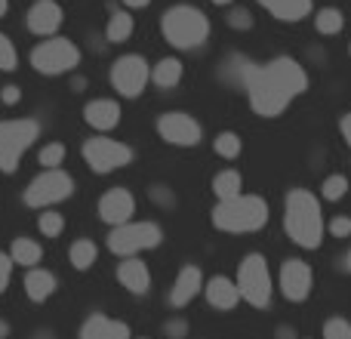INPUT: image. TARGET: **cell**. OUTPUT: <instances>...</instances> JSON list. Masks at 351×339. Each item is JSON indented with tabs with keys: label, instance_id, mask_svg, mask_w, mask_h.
Returning <instances> with one entry per match:
<instances>
[{
	"label": "cell",
	"instance_id": "obj_1",
	"mask_svg": "<svg viewBox=\"0 0 351 339\" xmlns=\"http://www.w3.org/2000/svg\"><path fill=\"white\" fill-rule=\"evenodd\" d=\"M243 90L250 96L256 115L262 117H278L287 111V105L296 96L308 90V74L290 56H278V59L265 62V65H253L250 62L247 74H243Z\"/></svg>",
	"mask_w": 351,
	"mask_h": 339
},
{
	"label": "cell",
	"instance_id": "obj_2",
	"mask_svg": "<svg viewBox=\"0 0 351 339\" xmlns=\"http://www.w3.org/2000/svg\"><path fill=\"white\" fill-rule=\"evenodd\" d=\"M284 229L290 235L293 244L305 250L321 247L324 237V216H321V204L311 191L296 188L287 194V210H284Z\"/></svg>",
	"mask_w": 351,
	"mask_h": 339
},
{
	"label": "cell",
	"instance_id": "obj_3",
	"mask_svg": "<svg viewBox=\"0 0 351 339\" xmlns=\"http://www.w3.org/2000/svg\"><path fill=\"white\" fill-rule=\"evenodd\" d=\"M268 222V204L256 194H237L231 200H219L213 210V225L219 231L243 235V231H259Z\"/></svg>",
	"mask_w": 351,
	"mask_h": 339
},
{
	"label": "cell",
	"instance_id": "obj_4",
	"mask_svg": "<svg viewBox=\"0 0 351 339\" xmlns=\"http://www.w3.org/2000/svg\"><path fill=\"white\" fill-rule=\"evenodd\" d=\"M160 31H164L167 43L176 49H194L210 37V19L197 10V6H170L164 12V22H160Z\"/></svg>",
	"mask_w": 351,
	"mask_h": 339
},
{
	"label": "cell",
	"instance_id": "obj_5",
	"mask_svg": "<svg viewBox=\"0 0 351 339\" xmlns=\"http://www.w3.org/2000/svg\"><path fill=\"white\" fill-rule=\"evenodd\" d=\"M234 284H237V290H241V299H247L256 309H265V305L271 303V272H268L265 256L262 253L243 256Z\"/></svg>",
	"mask_w": 351,
	"mask_h": 339
},
{
	"label": "cell",
	"instance_id": "obj_6",
	"mask_svg": "<svg viewBox=\"0 0 351 339\" xmlns=\"http://www.w3.org/2000/svg\"><path fill=\"white\" fill-rule=\"evenodd\" d=\"M37 133H40L37 121H28V117H25V121L0 124V170H3V173H16L19 161L34 145Z\"/></svg>",
	"mask_w": 351,
	"mask_h": 339
},
{
	"label": "cell",
	"instance_id": "obj_7",
	"mask_svg": "<svg viewBox=\"0 0 351 339\" xmlns=\"http://www.w3.org/2000/svg\"><path fill=\"white\" fill-rule=\"evenodd\" d=\"M160 237H164L160 225H154V222H127V225L111 229L108 250L114 256H121V259H130V256L142 253V250L158 247Z\"/></svg>",
	"mask_w": 351,
	"mask_h": 339
},
{
	"label": "cell",
	"instance_id": "obj_8",
	"mask_svg": "<svg viewBox=\"0 0 351 339\" xmlns=\"http://www.w3.org/2000/svg\"><path fill=\"white\" fill-rule=\"evenodd\" d=\"M80 62V49L74 47L65 37H53V40H43L40 47L31 53V65L40 74H65L71 71Z\"/></svg>",
	"mask_w": 351,
	"mask_h": 339
},
{
	"label": "cell",
	"instance_id": "obj_9",
	"mask_svg": "<svg viewBox=\"0 0 351 339\" xmlns=\"http://www.w3.org/2000/svg\"><path fill=\"white\" fill-rule=\"evenodd\" d=\"M74 182L65 170H43L25 191V204L28 207H53L59 200L71 198Z\"/></svg>",
	"mask_w": 351,
	"mask_h": 339
},
{
	"label": "cell",
	"instance_id": "obj_10",
	"mask_svg": "<svg viewBox=\"0 0 351 339\" xmlns=\"http://www.w3.org/2000/svg\"><path fill=\"white\" fill-rule=\"evenodd\" d=\"M84 161L90 164L93 173H114V170L127 167L133 161V148L114 139H90L84 145Z\"/></svg>",
	"mask_w": 351,
	"mask_h": 339
},
{
	"label": "cell",
	"instance_id": "obj_11",
	"mask_svg": "<svg viewBox=\"0 0 351 339\" xmlns=\"http://www.w3.org/2000/svg\"><path fill=\"white\" fill-rule=\"evenodd\" d=\"M148 78H152V68H148V62L136 53L121 56V59L114 62V68H111V84H114V90L127 99L139 96V93L145 90Z\"/></svg>",
	"mask_w": 351,
	"mask_h": 339
},
{
	"label": "cell",
	"instance_id": "obj_12",
	"mask_svg": "<svg viewBox=\"0 0 351 339\" xmlns=\"http://www.w3.org/2000/svg\"><path fill=\"white\" fill-rule=\"evenodd\" d=\"M158 133H160V139L170 142V145L191 148L200 142L204 130H200V124L194 121L191 115H185V111H167L158 121Z\"/></svg>",
	"mask_w": 351,
	"mask_h": 339
},
{
	"label": "cell",
	"instance_id": "obj_13",
	"mask_svg": "<svg viewBox=\"0 0 351 339\" xmlns=\"http://www.w3.org/2000/svg\"><path fill=\"white\" fill-rule=\"evenodd\" d=\"M311 287H315V274H311V268L305 266V262L287 259L284 266H280V290H284V296L290 299V303L308 299Z\"/></svg>",
	"mask_w": 351,
	"mask_h": 339
},
{
	"label": "cell",
	"instance_id": "obj_14",
	"mask_svg": "<svg viewBox=\"0 0 351 339\" xmlns=\"http://www.w3.org/2000/svg\"><path fill=\"white\" fill-rule=\"evenodd\" d=\"M133 213H136V198L127 188H111V191L102 194V200H99V219L114 225V229L133 222Z\"/></svg>",
	"mask_w": 351,
	"mask_h": 339
},
{
	"label": "cell",
	"instance_id": "obj_15",
	"mask_svg": "<svg viewBox=\"0 0 351 339\" xmlns=\"http://www.w3.org/2000/svg\"><path fill=\"white\" fill-rule=\"evenodd\" d=\"M59 25H62V6L53 3V0H37L28 10V28L34 31V34H40V37L56 34Z\"/></svg>",
	"mask_w": 351,
	"mask_h": 339
},
{
	"label": "cell",
	"instance_id": "obj_16",
	"mask_svg": "<svg viewBox=\"0 0 351 339\" xmlns=\"http://www.w3.org/2000/svg\"><path fill=\"white\" fill-rule=\"evenodd\" d=\"M84 117L93 130L105 133V130H114L117 124H121V105H117L114 99H93L84 108Z\"/></svg>",
	"mask_w": 351,
	"mask_h": 339
},
{
	"label": "cell",
	"instance_id": "obj_17",
	"mask_svg": "<svg viewBox=\"0 0 351 339\" xmlns=\"http://www.w3.org/2000/svg\"><path fill=\"white\" fill-rule=\"evenodd\" d=\"M200 287H204V274H200V268L185 266L179 272V278H176L173 290H170V305H173V309H182V305H188L200 293Z\"/></svg>",
	"mask_w": 351,
	"mask_h": 339
},
{
	"label": "cell",
	"instance_id": "obj_18",
	"mask_svg": "<svg viewBox=\"0 0 351 339\" xmlns=\"http://www.w3.org/2000/svg\"><path fill=\"white\" fill-rule=\"evenodd\" d=\"M204 290H206V303L219 312H231L237 303H241V290H237V284L228 281V278H222V274H216V278L206 281Z\"/></svg>",
	"mask_w": 351,
	"mask_h": 339
},
{
	"label": "cell",
	"instance_id": "obj_19",
	"mask_svg": "<svg viewBox=\"0 0 351 339\" xmlns=\"http://www.w3.org/2000/svg\"><path fill=\"white\" fill-rule=\"evenodd\" d=\"M117 281H121L130 293L142 296V293L148 290V284H152V274H148L145 262L136 259V256H130V259H123L121 266H117Z\"/></svg>",
	"mask_w": 351,
	"mask_h": 339
},
{
	"label": "cell",
	"instance_id": "obj_20",
	"mask_svg": "<svg viewBox=\"0 0 351 339\" xmlns=\"http://www.w3.org/2000/svg\"><path fill=\"white\" fill-rule=\"evenodd\" d=\"M127 336H130L127 324L114 321V318H105V315H93L80 327V339H127Z\"/></svg>",
	"mask_w": 351,
	"mask_h": 339
},
{
	"label": "cell",
	"instance_id": "obj_21",
	"mask_svg": "<svg viewBox=\"0 0 351 339\" xmlns=\"http://www.w3.org/2000/svg\"><path fill=\"white\" fill-rule=\"evenodd\" d=\"M259 3L280 22H302L305 16H311V0H259Z\"/></svg>",
	"mask_w": 351,
	"mask_h": 339
},
{
	"label": "cell",
	"instance_id": "obj_22",
	"mask_svg": "<svg viewBox=\"0 0 351 339\" xmlns=\"http://www.w3.org/2000/svg\"><path fill=\"white\" fill-rule=\"evenodd\" d=\"M25 293H28L31 303H47L56 293V278L47 268H31V272L25 274Z\"/></svg>",
	"mask_w": 351,
	"mask_h": 339
},
{
	"label": "cell",
	"instance_id": "obj_23",
	"mask_svg": "<svg viewBox=\"0 0 351 339\" xmlns=\"http://www.w3.org/2000/svg\"><path fill=\"white\" fill-rule=\"evenodd\" d=\"M43 250L37 241H31V237H16L12 241V250H10V259L16 262V266H25V268H37V262H40Z\"/></svg>",
	"mask_w": 351,
	"mask_h": 339
},
{
	"label": "cell",
	"instance_id": "obj_24",
	"mask_svg": "<svg viewBox=\"0 0 351 339\" xmlns=\"http://www.w3.org/2000/svg\"><path fill=\"white\" fill-rule=\"evenodd\" d=\"M241 188H243V179L237 170H222V173H216V179H213V194H216L219 200H231V198H237V194H243Z\"/></svg>",
	"mask_w": 351,
	"mask_h": 339
},
{
	"label": "cell",
	"instance_id": "obj_25",
	"mask_svg": "<svg viewBox=\"0 0 351 339\" xmlns=\"http://www.w3.org/2000/svg\"><path fill=\"white\" fill-rule=\"evenodd\" d=\"M152 80L158 86H176L182 80V62L179 59H173V56H167V59H160L158 65H154V71H152Z\"/></svg>",
	"mask_w": 351,
	"mask_h": 339
},
{
	"label": "cell",
	"instance_id": "obj_26",
	"mask_svg": "<svg viewBox=\"0 0 351 339\" xmlns=\"http://www.w3.org/2000/svg\"><path fill=\"white\" fill-rule=\"evenodd\" d=\"M96 253H99L96 244L86 241V237H80V241L71 244V250H68V259H71V266L77 268V272H86V268L96 262Z\"/></svg>",
	"mask_w": 351,
	"mask_h": 339
},
{
	"label": "cell",
	"instance_id": "obj_27",
	"mask_svg": "<svg viewBox=\"0 0 351 339\" xmlns=\"http://www.w3.org/2000/svg\"><path fill=\"white\" fill-rule=\"evenodd\" d=\"M133 28H136L133 16H130V12L123 10V12H114V16H111L108 31H105V34H108V40H111V43H123L130 34H133Z\"/></svg>",
	"mask_w": 351,
	"mask_h": 339
},
{
	"label": "cell",
	"instance_id": "obj_28",
	"mask_svg": "<svg viewBox=\"0 0 351 339\" xmlns=\"http://www.w3.org/2000/svg\"><path fill=\"white\" fill-rule=\"evenodd\" d=\"M342 25H346V19H342V12L336 10V6H324L315 16V28L321 31V34H339Z\"/></svg>",
	"mask_w": 351,
	"mask_h": 339
},
{
	"label": "cell",
	"instance_id": "obj_29",
	"mask_svg": "<svg viewBox=\"0 0 351 339\" xmlns=\"http://www.w3.org/2000/svg\"><path fill=\"white\" fill-rule=\"evenodd\" d=\"M213 148H216L219 158L231 161V158H237V154H241V136L231 133V130H225V133H219L216 139H213Z\"/></svg>",
	"mask_w": 351,
	"mask_h": 339
},
{
	"label": "cell",
	"instance_id": "obj_30",
	"mask_svg": "<svg viewBox=\"0 0 351 339\" xmlns=\"http://www.w3.org/2000/svg\"><path fill=\"white\" fill-rule=\"evenodd\" d=\"M321 191H324V200H342L348 194V179L346 176H330V179H324V185H321Z\"/></svg>",
	"mask_w": 351,
	"mask_h": 339
},
{
	"label": "cell",
	"instance_id": "obj_31",
	"mask_svg": "<svg viewBox=\"0 0 351 339\" xmlns=\"http://www.w3.org/2000/svg\"><path fill=\"white\" fill-rule=\"evenodd\" d=\"M40 235L43 237H59L62 231H65V219H62V213H40Z\"/></svg>",
	"mask_w": 351,
	"mask_h": 339
},
{
	"label": "cell",
	"instance_id": "obj_32",
	"mask_svg": "<svg viewBox=\"0 0 351 339\" xmlns=\"http://www.w3.org/2000/svg\"><path fill=\"white\" fill-rule=\"evenodd\" d=\"M65 161V145L62 142H49L40 148V164L47 170H59V164Z\"/></svg>",
	"mask_w": 351,
	"mask_h": 339
},
{
	"label": "cell",
	"instance_id": "obj_33",
	"mask_svg": "<svg viewBox=\"0 0 351 339\" xmlns=\"http://www.w3.org/2000/svg\"><path fill=\"white\" fill-rule=\"evenodd\" d=\"M16 62H19V53L12 47V40L6 34H0V71H16Z\"/></svg>",
	"mask_w": 351,
	"mask_h": 339
},
{
	"label": "cell",
	"instance_id": "obj_34",
	"mask_svg": "<svg viewBox=\"0 0 351 339\" xmlns=\"http://www.w3.org/2000/svg\"><path fill=\"white\" fill-rule=\"evenodd\" d=\"M324 339H351V324L346 318H330L324 324Z\"/></svg>",
	"mask_w": 351,
	"mask_h": 339
},
{
	"label": "cell",
	"instance_id": "obj_35",
	"mask_svg": "<svg viewBox=\"0 0 351 339\" xmlns=\"http://www.w3.org/2000/svg\"><path fill=\"white\" fill-rule=\"evenodd\" d=\"M330 235L333 237H348L351 235V216H336L330 222Z\"/></svg>",
	"mask_w": 351,
	"mask_h": 339
},
{
	"label": "cell",
	"instance_id": "obj_36",
	"mask_svg": "<svg viewBox=\"0 0 351 339\" xmlns=\"http://www.w3.org/2000/svg\"><path fill=\"white\" fill-rule=\"evenodd\" d=\"M12 266H16V262H12L6 253H0V293H3V290H6V284H10V278H12Z\"/></svg>",
	"mask_w": 351,
	"mask_h": 339
},
{
	"label": "cell",
	"instance_id": "obj_37",
	"mask_svg": "<svg viewBox=\"0 0 351 339\" xmlns=\"http://www.w3.org/2000/svg\"><path fill=\"white\" fill-rule=\"evenodd\" d=\"M228 22L234 25V28H253V16H250L247 10H234L228 16Z\"/></svg>",
	"mask_w": 351,
	"mask_h": 339
},
{
	"label": "cell",
	"instance_id": "obj_38",
	"mask_svg": "<svg viewBox=\"0 0 351 339\" xmlns=\"http://www.w3.org/2000/svg\"><path fill=\"white\" fill-rule=\"evenodd\" d=\"M0 99H3L6 105H16L19 99H22V93H19V86H3V93H0Z\"/></svg>",
	"mask_w": 351,
	"mask_h": 339
},
{
	"label": "cell",
	"instance_id": "obj_39",
	"mask_svg": "<svg viewBox=\"0 0 351 339\" xmlns=\"http://www.w3.org/2000/svg\"><path fill=\"white\" fill-rule=\"evenodd\" d=\"M339 130H342V139H346V142H348V148H351V111H348V115H342Z\"/></svg>",
	"mask_w": 351,
	"mask_h": 339
},
{
	"label": "cell",
	"instance_id": "obj_40",
	"mask_svg": "<svg viewBox=\"0 0 351 339\" xmlns=\"http://www.w3.org/2000/svg\"><path fill=\"white\" fill-rule=\"evenodd\" d=\"M152 0H123V6H130V10H142V6H148Z\"/></svg>",
	"mask_w": 351,
	"mask_h": 339
},
{
	"label": "cell",
	"instance_id": "obj_41",
	"mask_svg": "<svg viewBox=\"0 0 351 339\" xmlns=\"http://www.w3.org/2000/svg\"><path fill=\"white\" fill-rule=\"evenodd\" d=\"M6 334H10V324H3V321H0V339H3Z\"/></svg>",
	"mask_w": 351,
	"mask_h": 339
},
{
	"label": "cell",
	"instance_id": "obj_42",
	"mask_svg": "<svg viewBox=\"0 0 351 339\" xmlns=\"http://www.w3.org/2000/svg\"><path fill=\"white\" fill-rule=\"evenodd\" d=\"M6 6H10V0H0V16L6 12Z\"/></svg>",
	"mask_w": 351,
	"mask_h": 339
},
{
	"label": "cell",
	"instance_id": "obj_43",
	"mask_svg": "<svg viewBox=\"0 0 351 339\" xmlns=\"http://www.w3.org/2000/svg\"><path fill=\"white\" fill-rule=\"evenodd\" d=\"M213 3H216V6H228L231 0H213Z\"/></svg>",
	"mask_w": 351,
	"mask_h": 339
},
{
	"label": "cell",
	"instance_id": "obj_44",
	"mask_svg": "<svg viewBox=\"0 0 351 339\" xmlns=\"http://www.w3.org/2000/svg\"><path fill=\"white\" fill-rule=\"evenodd\" d=\"M346 268L351 272V250H348V256H346Z\"/></svg>",
	"mask_w": 351,
	"mask_h": 339
}]
</instances>
